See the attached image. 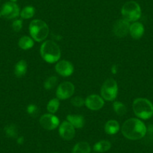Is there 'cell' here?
I'll return each mask as SVG.
<instances>
[{
  "instance_id": "obj_1",
  "label": "cell",
  "mask_w": 153,
  "mask_h": 153,
  "mask_svg": "<svg viewBox=\"0 0 153 153\" xmlns=\"http://www.w3.org/2000/svg\"><path fill=\"white\" fill-rule=\"evenodd\" d=\"M122 134L126 138L131 140L142 139L146 134L147 128L145 124L139 119H128L122 126Z\"/></svg>"
},
{
  "instance_id": "obj_2",
  "label": "cell",
  "mask_w": 153,
  "mask_h": 153,
  "mask_svg": "<svg viewBox=\"0 0 153 153\" xmlns=\"http://www.w3.org/2000/svg\"><path fill=\"white\" fill-rule=\"evenodd\" d=\"M41 56L48 63H56L59 62L61 57V51L56 42L53 41H45L40 48Z\"/></svg>"
},
{
  "instance_id": "obj_3",
  "label": "cell",
  "mask_w": 153,
  "mask_h": 153,
  "mask_svg": "<svg viewBox=\"0 0 153 153\" xmlns=\"http://www.w3.org/2000/svg\"><path fill=\"white\" fill-rule=\"evenodd\" d=\"M132 107L134 113L138 118L146 120L153 116V104L146 98H136L134 101Z\"/></svg>"
},
{
  "instance_id": "obj_4",
  "label": "cell",
  "mask_w": 153,
  "mask_h": 153,
  "mask_svg": "<svg viewBox=\"0 0 153 153\" xmlns=\"http://www.w3.org/2000/svg\"><path fill=\"white\" fill-rule=\"evenodd\" d=\"M29 33L32 38L37 42H43L49 35V27L42 20H33L29 24Z\"/></svg>"
},
{
  "instance_id": "obj_5",
  "label": "cell",
  "mask_w": 153,
  "mask_h": 153,
  "mask_svg": "<svg viewBox=\"0 0 153 153\" xmlns=\"http://www.w3.org/2000/svg\"><path fill=\"white\" fill-rule=\"evenodd\" d=\"M123 19L128 22H137L141 17V8L137 2L128 1L123 5L121 9Z\"/></svg>"
},
{
  "instance_id": "obj_6",
  "label": "cell",
  "mask_w": 153,
  "mask_h": 153,
  "mask_svg": "<svg viewBox=\"0 0 153 153\" xmlns=\"http://www.w3.org/2000/svg\"><path fill=\"white\" fill-rule=\"evenodd\" d=\"M101 95L105 101H114L118 95V84L117 81L113 78L106 80L101 86Z\"/></svg>"
},
{
  "instance_id": "obj_7",
  "label": "cell",
  "mask_w": 153,
  "mask_h": 153,
  "mask_svg": "<svg viewBox=\"0 0 153 153\" xmlns=\"http://www.w3.org/2000/svg\"><path fill=\"white\" fill-rule=\"evenodd\" d=\"M75 87L71 82H63L59 85L56 92V98L59 100L68 99L74 93Z\"/></svg>"
},
{
  "instance_id": "obj_8",
  "label": "cell",
  "mask_w": 153,
  "mask_h": 153,
  "mask_svg": "<svg viewBox=\"0 0 153 153\" xmlns=\"http://www.w3.org/2000/svg\"><path fill=\"white\" fill-rule=\"evenodd\" d=\"M41 126L48 131L56 129L59 126V120L56 116L51 113L44 114L39 120Z\"/></svg>"
},
{
  "instance_id": "obj_9",
  "label": "cell",
  "mask_w": 153,
  "mask_h": 153,
  "mask_svg": "<svg viewBox=\"0 0 153 153\" xmlns=\"http://www.w3.org/2000/svg\"><path fill=\"white\" fill-rule=\"evenodd\" d=\"M1 14L5 18L11 20L20 15V8L18 5L13 2H8L2 5L1 8Z\"/></svg>"
},
{
  "instance_id": "obj_10",
  "label": "cell",
  "mask_w": 153,
  "mask_h": 153,
  "mask_svg": "<svg viewBox=\"0 0 153 153\" xmlns=\"http://www.w3.org/2000/svg\"><path fill=\"white\" fill-rule=\"evenodd\" d=\"M130 22L125 19H120L115 22L113 26V32L117 38H124L129 33Z\"/></svg>"
},
{
  "instance_id": "obj_11",
  "label": "cell",
  "mask_w": 153,
  "mask_h": 153,
  "mask_svg": "<svg viewBox=\"0 0 153 153\" xmlns=\"http://www.w3.org/2000/svg\"><path fill=\"white\" fill-rule=\"evenodd\" d=\"M85 105L91 110H98L104 105V100L98 95H89L85 100Z\"/></svg>"
},
{
  "instance_id": "obj_12",
  "label": "cell",
  "mask_w": 153,
  "mask_h": 153,
  "mask_svg": "<svg viewBox=\"0 0 153 153\" xmlns=\"http://www.w3.org/2000/svg\"><path fill=\"white\" fill-rule=\"evenodd\" d=\"M59 134L65 140H71L74 137L75 128L70 123L65 121L61 125H59Z\"/></svg>"
},
{
  "instance_id": "obj_13",
  "label": "cell",
  "mask_w": 153,
  "mask_h": 153,
  "mask_svg": "<svg viewBox=\"0 0 153 153\" xmlns=\"http://www.w3.org/2000/svg\"><path fill=\"white\" fill-rule=\"evenodd\" d=\"M56 71L61 76L67 77L74 73V66L71 62L67 60H61L56 62L55 66Z\"/></svg>"
},
{
  "instance_id": "obj_14",
  "label": "cell",
  "mask_w": 153,
  "mask_h": 153,
  "mask_svg": "<svg viewBox=\"0 0 153 153\" xmlns=\"http://www.w3.org/2000/svg\"><path fill=\"white\" fill-rule=\"evenodd\" d=\"M144 32H145L144 26L140 22H134L132 24H131L130 29H129V34L134 39L138 40V39L142 38Z\"/></svg>"
},
{
  "instance_id": "obj_15",
  "label": "cell",
  "mask_w": 153,
  "mask_h": 153,
  "mask_svg": "<svg viewBox=\"0 0 153 153\" xmlns=\"http://www.w3.org/2000/svg\"><path fill=\"white\" fill-rule=\"evenodd\" d=\"M67 121L75 128H82L85 125V119L81 115H68Z\"/></svg>"
},
{
  "instance_id": "obj_16",
  "label": "cell",
  "mask_w": 153,
  "mask_h": 153,
  "mask_svg": "<svg viewBox=\"0 0 153 153\" xmlns=\"http://www.w3.org/2000/svg\"><path fill=\"white\" fill-rule=\"evenodd\" d=\"M120 128V124L116 120H109L104 126V131L109 135L116 134L119 132Z\"/></svg>"
},
{
  "instance_id": "obj_17",
  "label": "cell",
  "mask_w": 153,
  "mask_h": 153,
  "mask_svg": "<svg viewBox=\"0 0 153 153\" xmlns=\"http://www.w3.org/2000/svg\"><path fill=\"white\" fill-rule=\"evenodd\" d=\"M27 62L25 60H20L14 66V75L20 78L24 76L27 71Z\"/></svg>"
},
{
  "instance_id": "obj_18",
  "label": "cell",
  "mask_w": 153,
  "mask_h": 153,
  "mask_svg": "<svg viewBox=\"0 0 153 153\" xmlns=\"http://www.w3.org/2000/svg\"><path fill=\"white\" fill-rule=\"evenodd\" d=\"M111 148V143L108 140H101L97 142L94 145L93 149L94 151L98 153L106 152Z\"/></svg>"
},
{
  "instance_id": "obj_19",
  "label": "cell",
  "mask_w": 153,
  "mask_h": 153,
  "mask_svg": "<svg viewBox=\"0 0 153 153\" xmlns=\"http://www.w3.org/2000/svg\"><path fill=\"white\" fill-rule=\"evenodd\" d=\"M91 147L87 142H79L74 146L72 153H90Z\"/></svg>"
},
{
  "instance_id": "obj_20",
  "label": "cell",
  "mask_w": 153,
  "mask_h": 153,
  "mask_svg": "<svg viewBox=\"0 0 153 153\" xmlns=\"http://www.w3.org/2000/svg\"><path fill=\"white\" fill-rule=\"evenodd\" d=\"M18 45L20 48L25 50H29L34 46V40L29 36H23L19 39Z\"/></svg>"
},
{
  "instance_id": "obj_21",
  "label": "cell",
  "mask_w": 153,
  "mask_h": 153,
  "mask_svg": "<svg viewBox=\"0 0 153 153\" xmlns=\"http://www.w3.org/2000/svg\"><path fill=\"white\" fill-rule=\"evenodd\" d=\"M5 134L8 137L10 138H17L18 136V130L16 125L8 124L4 128Z\"/></svg>"
},
{
  "instance_id": "obj_22",
  "label": "cell",
  "mask_w": 153,
  "mask_h": 153,
  "mask_svg": "<svg viewBox=\"0 0 153 153\" xmlns=\"http://www.w3.org/2000/svg\"><path fill=\"white\" fill-rule=\"evenodd\" d=\"M113 107L116 114L120 116V117H123L127 113L126 106L123 103L120 102V101H114L113 104Z\"/></svg>"
},
{
  "instance_id": "obj_23",
  "label": "cell",
  "mask_w": 153,
  "mask_h": 153,
  "mask_svg": "<svg viewBox=\"0 0 153 153\" xmlns=\"http://www.w3.org/2000/svg\"><path fill=\"white\" fill-rule=\"evenodd\" d=\"M35 14V9L33 6H26L25 8H23L21 11L20 13V15L21 17V18L23 19H30L32 17H33V16Z\"/></svg>"
},
{
  "instance_id": "obj_24",
  "label": "cell",
  "mask_w": 153,
  "mask_h": 153,
  "mask_svg": "<svg viewBox=\"0 0 153 153\" xmlns=\"http://www.w3.org/2000/svg\"><path fill=\"white\" fill-rule=\"evenodd\" d=\"M59 99L58 98H53V99L50 100L48 102V105H47V110L51 114H54L56 113L57 110H59Z\"/></svg>"
},
{
  "instance_id": "obj_25",
  "label": "cell",
  "mask_w": 153,
  "mask_h": 153,
  "mask_svg": "<svg viewBox=\"0 0 153 153\" xmlns=\"http://www.w3.org/2000/svg\"><path fill=\"white\" fill-rule=\"evenodd\" d=\"M57 80H58V79H57L56 76H51L45 81L44 87H45V89H46V90H51L53 88L55 87V86L56 85Z\"/></svg>"
},
{
  "instance_id": "obj_26",
  "label": "cell",
  "mask_w": 153,
  "mask_h": 153,
  "mask_svg": "<svg viewBox=\"0 0 153 153\" xmlns=\"http://www.w3.org/2000/svg\"><path fill=\"white\" fill-rule=\"evenodd\" d=\"M26 112L32 117H36L38 114V107L37 105L31 104L26 107Z\"/></svg>"
},
{
  "instance_id": "obj_27",
  "label": "cell",
  "mask_w": 153,
  "mask_h": 153,
  "mask_svg": "<svg viewBox=\"0 0 153 153\" xmlns=\"http://www.w3.org/2000/svg\"><path fill=\"white\" fill-rule=\"evenodd\" d=\"M71 103L74 107H81L83 104H85V100L80 96H76L71 100Z\"/></svg>"
},
{
  "instance_id": "obj_28",
  "label": "cell",
  "mask_w": 153,
  "mask_h": 153,
  "mask_svg": "<svg viewBox=\"0 0 153 153\" xmlns=\"http://www.w3.org/2000/svg\"><path fill=\"white\" fill-rule=\"evenodd\" d=\"M23 27V21L21 20H15L12 23V29L14 32H18Z\"/></svg>"
},
{
  "instance_id": "obj_29",
  "label": "cell",
  "mask_w": 153,
  "mask_h": 153,
  "mask_svg": "<svg viewBox=\"0 0 153 153\" xmlns=\"http://www.w3.org/2000/svg\"><path fill=\"white\" fill-rule=\"evenodd\" d=\"M117 69H118V67H117V65H113L111 67V73L113 74H117Z\"/></svg>"
},
{
  "instance_id": "obj_30",
  "label": "cell",
  "mask_w": 153,
  "mask_h": 153,
  "mask_svg": "<svg viewBox=\"0 0 153 153\" xmlns=\"http://www.w3.org/2000/svg\"><path fill=\"white\" fill-rule=\"evenodd\" d=\"M17 143L20 144V145H22V144H23V143H24V137H17Z\"/></svg>"
},
{
  "instance_id": "obj_31",
  "label": "cell",
  "mask_w": 153,
  "mask_h": 153,
  "mask_svg": "<svg viewBox=\"0 0 153 153\" xmlns=\"http://www.w3.org/2000/svg\"><path fill=\"white\" fill-rule=\"evenodd\" d=\"M10 1H11V2H17V0H10Z\"/></svg>"
},
{
  "instance_id": "obj_32",
  "label": "cell",
  "mask_w": 153,
  "mask_h": 153,
  "mask_svg": "<svg viewBox=\"0 0 153 153\" xmlns=\"http://www.w3.org/2000/svg\"><path fill=\"white\" fill-rule=\"evenodd\" d=\"M1 16H2V14H1V12H0V17H1Z\"/></svg>"
},
{
  "instance_id": "obj_33",
  "label": "cell",
  "mask_w": 153,
  "mask_h": 153,
  "mask_svg": "<svg viewBox=\"0 0 153 153\" xmlns=\"http://www.w3.org/2000/svg\"><path fill=\"white\" fill-rule=\"evenodd\" d=\"M94 153H95V152H94ZM95 153H98V152H95Z\"/></svg>"
},
{
  "instance_id": "obj_34",
  "label": "cell",
  "mask_w": 153,
  "mask_h": 153,
  "mask_svg": "<svg viewBox=\"0 0 153 153\" xmlns=\"http://www.w3.org/2000/svg\"><path fill=\"white\" fill-rule=\"evenodd\" d=\"M55 153H56V152H55Z\"/></svg>"
}]
</instances>
